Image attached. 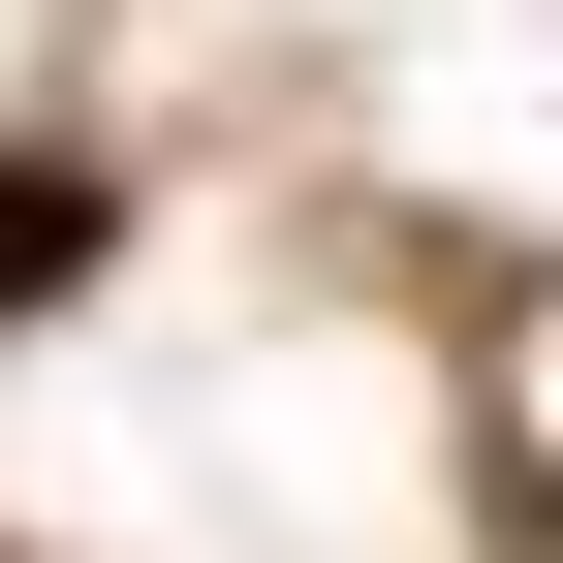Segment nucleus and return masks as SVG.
Listing matches in <instances>:
<instances>
[{
  "label": "nucleus",
  "instance_id": "f257e3e1",
  "mask_svg": "<svg viewBox=\"0 0 563 563\" xmlns=\"http://www.w3.org/2000/svg\"><path fill=\"white\" fill-rule=\"evenodd\" d=\"M95 282V157H0V313H63Z\"/></svg>",
  "mask_w": 563,
  "mask_h": 563
}]
</instances>
